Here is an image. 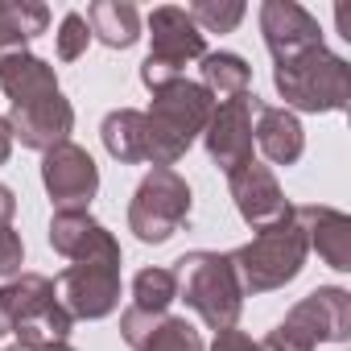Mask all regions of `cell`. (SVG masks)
<instances>
[{
  "label": "cell",
  "mask_w": 351,
  "mask_h": 351,
  "mask_svg": "<svg viewBox=\"0 0 351 351\" xmlns=\"http://www.w3.org/2000/svg\"><path fill=\"white\" fill-rule=\"evenodd\" d=\"M13 351H75V347H66V343H50V347H13Z\"/></svg>",
  "instance_id": "obj_31"
},
{
  "label": "cell",
  "mask_w": 351,
  "mask_h": 351,
  "mask_svg": "<svg viewBox=\"0 0 351 351\" xmlns=\"http://www.w3.org/2000/svg\"><path fill=\"white\" fill-rule=\"evenodd\" d=\"M87 42H91L87 17H83V13H66V17H62V29H58V58H62V62H75V58L87 50Z\"/></svg>",
  "instance_id": "obj_26"
},
{
  "label": "cell",
  "mask_w": 351,
  "mask_h": 351,
  "mask_svg": "<svg viewBox=\"0 0 351 351\" xmlns=\"http://www.w3.org/2000/svg\"><path fill=\"white\" fill-rule=\"evenodd\" d=\"M50 25V9L46 5H34V0H0V58L9 54H21L29 38L46 34Z\"/></svg>",
  "instance_id": "obj_20"
},
{
  "label": "cell",
  "mask_w": 351,
  "mask_h": 351,
  "mask_svg": "<svg viewBox=\"0 0 351 351\" xmlns=\"http://www.w3.org/2000/svg\"><path fill=\"white\" fill-rule=\"evenodd\" d=\"M13 215H17V195L0 182V219H13Z\"/></svg>",
  "instance_id": "obj_29"
},
{
  "label": "cell",
  "mask_w": 351,
  "mask_h": 351,
  "mask_svg": "<svg viewBox=\"0 0 351 351\" xmlns=\"http://www.w3.org/2000/svg\"><path fill=\"white\" fill-rule=\"evenodd\" d=\"M252 104H256V95H248V91L232 95V99H219L207 128H203L207 153L223 173L252 161Z\"/></svg>",
  "instance_id": "obj_11"
},
{
  "label": "cell",
  "mask_w": 351,
  "mask_h": 351,
  "mask_svg": "<svg viewBox=\"0 0 351 351\" xmlns=\"http://www.w3.org/2000/svg\"><path fill=\"white\" fill-rule=\"evenodd\" d=\"M87 25L112 50H128L141 38V13L128 5V0H95L87 9Z\"/></svg>",
  "instance_id": "obj_21"
},
{
  "label": "cell",
  "mask_w": 351,
  "mask_h": 351,
  "mask_svg": "<svg viewBox=\"0 0 351 351\" xmlns=\"http://www.w3.org/2000/svg\"><path fill=\"white\" fill-rule=\"evenodd\" d=\"M293 211L306 232V244L318 248V256L330 269L347 273L351 269V219L335 207H293Z\"/></svg>",
  "instance_id": "obj_18"
},
{
  "label": "cell",
  "mask_w": 351,
  "mask_h": 351,
  "mask_svg": "<svg viewBox=\"0 0 351 351\" xmlns=\"http://www.w3.org/2000/svg\"><path fill=\"white\" fill-rule=\"evenodd\" d=\"M273 83H277V91L285 95L289 108L343 112L347 95H351V66H347V58L318 46V50H306V54H298L289 62H277Z\"/></svg>",
  "instance_id": "obj_5"
},
{
  "label": "cell",
  "mask_w": 351,
  "mask_h": 351,
  "mask_svg": "<svg viewBox=\"0 0 351 351\" xmlns=\"http://www.w3.org/2000/svg\"><path fill=\"white\" fill-rule=\"evenodd\" d=\"M42 182H46V195H50L54 211H87V203L99 191V169H95L87 149L66 141V145L46 153Z\"/></svg>",
  "instance_id": "obj_10"
},
{
  "label": "cell",
  "mask_w": 351,
  "mask_h": 351,
  "mask_svg": "<svg viewBox=\"0 0 351 351\" xmlns=\"http://www.w3.org/2000/svg\"><path fill=\"white\" fill-rule=\"evenodd\" d=\"M191 13V21L203 29V38L207 34H232L240 21H244V5L240 0H195V5L186 9Z\"/></svg>",
  "instance_id": "obj_24"
},
{
  "label": "cell",
  "mask_w": 351,
  "mask_h": 351,
  "mask_svg": "<svg viewBox=\"0 0 351 351\" xmlns=\"http://www.w3.org/2000/svg\"><path fill=\"white\" fill-rule=\"evenodd\" d=\"M149 38H153V46H149V58L141 62V83L149 91L182 79V66L207 54L203 29L178 5H161L149 13Z\"/></svg>",
  "instance_id": "obj_8"
},
{
  "label": "cell",
  "mask_w": 351,
  "mask_h": 351,
  "mask_svg": "<svg viewBox=\"0 0 351 351\" xmlns=\"http://www.w3.org/2000/svg\"><path fill=\"white\" fill-rule=\"evenodd\" d=\"M169 302H178V281H173V269H141L132 277V310L165 314Z\"/></svg>",
  "instance_id": "obj_23"
},
{
  "label": "cell",
  "mask_w": 351,
  "mask_h": 351,
  "mask_svg": "<svg viewBox=\"0 0 351 351\" xmlns=\"http://www.w3.org/2000/svg\"><path fill=\"white\" fill-rule=\"evenodd\" d=\"M9 153H13V128H9L5 116H0V165L9 161Z\"/></svg>",
  "instance_id": "obj_30"
},
{
  "label": "cell",
  "mask_w": 351,
  "mask_h": 351,
  "mask_svg": "<svg viewBox=\"0 0 351 351\" xmlns=\"http://www.w3.org/2000/svg\"><path fill=\"white\" fill-rule=\"evenodd\" d=\"M54 289L71 318H108L120 306V261H71Z\"/></svg>",
  "instance_id": "obj_9"
},
{
  "label": "cell",
  "mask_w": 351,
  "mask_h": 351,
  "mask_svg": "<svg viewBox=\"0 0 351 351\" xmlns=\"http://www.w3.org/2000/svg\"><path fill=\"white\" fill-rule=\"evenodd\" d=\"M141 351H203V339L199 330L186 322V318H161V326L149 335V343Z\"/></svg>",
  "instance_id": "obj_25"
},
{
  "label": "cell",
  "mask_w": 351,
  "mask_h": 351,
  "mask_svg": "<svg viewBox=\"0 0 351 351\" xmlns=\"http://www.w3.org/2000/svg\"><path fill=\"white\" fill-rule=\"evenodd\" d=\"M228 186H232V199H236V211L240 219L252 228V232H265V228H277L281 219L293 215V207L285 203L273 169L261 165V161H248L240 169L228 173Z\"/></svg>",
  "instance_id": "obj_12"
},
{
  "label": "cell",
  "mask_w": 351,
  "mask_h": 351,
  "mask_svg": "<svg viewBox=\"0 0 351 351\" xmlns=\"http://www.w3.org/2000/svg\"><path fill=\"white\" fill-rule=\"evenodd\" d=\"M0 87L13 99V108H25V104H38V99H50L58 95V75L46 58L38 54H9L0 58Z\"/></svg>",
  "instance_id": "obj_19"
},
{
  "label": "cell",
  "mask_w": 351,
  "mask_h": 351,
  "mask_svg": "<svg viewBox=\"0 0 351 351\" xmlns=\"http://www.w3.org/2000/svg\"><path fill=\"white\" fill-rule=\"evenodd\" d=\"M186 219H191V186H186V178H178V169L153 165L141 178L132 203H128V232L141 244H165Z\"/></svg>",
  "instance_id": "obj_7"
},
{
  "label": "cell",
  "mask_w": 351,
  "mask_h": 351,
  "mask_svg": "<svg viewBox=\"0 0 351 351\" xmlns=\"http://www.w3.org/2000/svg\"><path fill=\"white\" fill-rule=\"evenodd\" d=\"M99 136H104V149H108L116 161H124V165L153 161V165H157V136H153V124H149L145 112H136V108H116V112H108Z\"/></svg>",
  "instance_id": "obj_17"
},
{
  "label": "cell",
  "mask_w": 351,
  "mask_h": 351,
  "mask_svg": "<svg viewBox=\"0 0 351 351\" xmlns=\"http://www.w3.org/2000/svg\"><path fill=\"white\" fill-rule=\"evenodd\" d=\"M211 351H261V343H252L244 330L232 326V330H219V335H215V347H211Z\"/></svg>",
  "instance_id": "obj_28"
},
{
  "label": "cell",
  "mask_w": 351,
  "mask_h": 351,
  "mask_svg": "<svg viewBox=\"0 0 351 351\" xmlns=\"http://www.w3.org/2000/svg\"><path fill=\"white\" fill-rule=\"evenodd\" d=\"M306 252H310V244H306V232H302L298 211H293L277 228H265V232H256V240L228 252V261H232L244 293H269V289H281L285 281H293L302 273Z\"/></svg>",
  "instance_id": "obj_3"
},
{
  "label": "cell",
  "mask_w": 351,
  "mask_h": 351,
  "mask_svg": "<svg viewBox=\"0 0 351 351\" xmlns=\"http://www.w3.org/2000/svg\"><path fill=\"white\" fill-rule=\"evenodd\" d=\"M173 281H178V298L219 335L240 322L244 310V289L236 281V269L219 252H186L173 261Z\"/></svg>",
  "instance_id": "obj_2"
},
{
  "label": "cell",
  "mask_w": 351,
  "mask_h": 351,
  "mask_svg": "<svg viewBox=\"0 0 351 351\" xmlns=\"http://www.w3.org/2000/svg\"><path fill=\"white\" fill-rule=\"evenodd\" d=\"M75 318L58 302V289L42 273H21L0 289V330H13L21 347L66 343Z\"/></svg>",
  "instance_id": "obj_1"
},
{
  "label": "cell",
  "mask_w": 351,
  "mask_h": 351,
  "mask_svg": "<svg viewBox=\"0 0 351 351\" xmlns=\"http://www.w3.org/2000/svg\"><path fill=\"white\" fill-rule=\"evenodd\" d=\"M252 116H256V128H252V145L273 161V165H293L306 149V132L298 124V116L289 108H277V104H265L256 99L252 104Z\"/></svg>",
  "instance_id": "obj_16"
},
{
  "label": "cell",
  "mask_w": 351,
  "mask_h": 351,
  "mask_svg": "<svg viewBox=\"0 0 351 351\" xmlns=\"http://www.w3.org/2000/svg\"><path fill=\"white\" fill-rule=\"evenodd\" d=\"M351 330V293L339 285H322L306 293L277 330L261 343V351H314L318 343H343Z\"/></svg>",
  "instance_id": "obj_6"
},
{
  "label": "cell",
  "mask_w": 351,
  "mask_h": 351,
  "mask_svg": "<svg viewBox=\"0 0 351 351\" xmlns=\"http://www.w3.org/2000/svg\"><path fill=\"white\" fill-rule=\"evenodd\" d=\"M9 128H13V141H21L25 149L50 153V149L66 145V136H71V128H75V108H71V99L58 91V95H50V99L13 108V112H9Z\"/></svg>",
  "instance_id": "obj_14"
},
{
  "label": "cell",
  "mask_w": 351,
  "mask_h": 351,
  "mask_svg": "<svg viewBox=\"0 0 351 351\" xmlns=\"http://www.w3.org/2000/svg\"><path fill=\"white\" fill-rule=\"evenodd\" d=\"M25 265V244L13 228V219H0V277H13Z\"/></svg>",
  "instance_id": "obj_27"
},
{
  "label": "cell",
  "mask_w": 351,
  "mask_h": 351,
  "mask_svg": "<svg viewBox=\"0 0 351 351\" xmlns=\"http://www.w3.org/2000/svg\"><path fill=\"white\" fill-rule=\"evenodd\" d=\"M215 112V95L203 87V83H191V79H173L165 87L153 91V104H149V124H153V136H157V165L173 169L195 136L207 128Z\"/></svg>",
  "instance_id": "obj_4"
},
{
  "label": "cell",
  "mask_w": 351,
  "mask_h": 351,
  "mask_svg": "<svg viewBox=\"0 0 351 351\" xmlns=\"http://www.w3.org/2000/svg\"><path fill=\"white\" fill-rule=\"evenodd\" d=\"M50 248L66 261H120L116 236L91 219L87 211H54L50 219Z\"/></svg>",
  "instance_id": "obj_15"
},
{
  "label": "cell",
  "mask_w": 351,
  "mask_h": 351,
  "mask_svg": "<svg viewBox=\"0 0 351 351\" xmlns=\"http://www.w3.org/2000/svg\"><path fill=\"white\" fill-rule=\"evenodd\" d=\"M199 62H203V66H199V71H203V87H207L211 95L232 99V95H244L248 83H252V66H248L240 54H232V50L203 54Z\"/></svg>",
  "instance_id": "obj_22"
},
{
  "label": "cell",
  "mask_w": 351,
  "mask_h": 351,
  "mask_svg": "<svg viewBox=\"0 0 351 351\" xmlns=\"http://www.w3.org/2000/svg\"><path fill=\"white\" fill-rule=\"evenodd\" d=\"M261 34H265V46H269L273 62H289V58L322 46L318 21L302 5H293V0H269L261 9Z\"/></svg>",
  "instance_id": "obj_13"
}]
</instances>
